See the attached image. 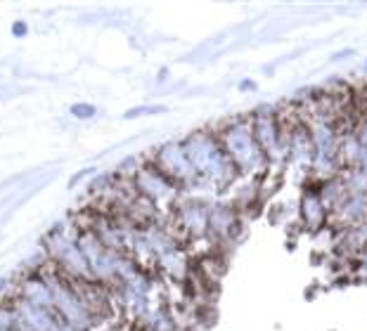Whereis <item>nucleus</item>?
Segmentation results:
<instances>
[{
  "mask_svg": "<svg viewBox=\"0 0 367 331\" xmlns=\"http://www.w3.org/2000/svg\"><path fill=\"white\" fill-rule=\"evenodd\" d=\"M166 107L161 104H145V107H135V109H128L123 114V118H138V116H157V114H164Z\"/></svg>",
  "mask_w": 367,
  "mask_h": 331,
  "instance_id": "4",
  "label": "nucleus"
},
{
  "mask_svg": "<svg viewBox=\"0 0 367 331\" xmlns=\"http://www.w3.org/2000/svg\"><path fill=\"white\" fill-rule=\"evenodd\" d=\"M133 184H135L138 194L149 199L152 203H161V201H166V199H173L175 187H178V184L173 182L168 175H164L154 164L140 166V170H138L135 178H133Z\"/></svg>",
  "mask_w": 367,
  "mask_h": 331,
  "instance_id": "1",
  "label": "nucleus"
},
{
  "mask_svg": "<svg viewBox=\"0 0 367 331\" xmlns=\"http://www.w3.org/2000/svg\"><path fill=\"white\" fill-rule=\"evenodd\" d=\"M69 114L73 118H78V121H88V118H92L97 114V107L90 104V102H76V104L69 107Z\"/></svg>",
  "mask_w": 367,
  "mask_h": 331,
  "instance_id": "3",
  "label": "nucleus"
},
{
  "mask_svg": "<svg viewBox=\"0 0 367 331\" xmlns=\"http://www.w3.org/2000/svg\"><path fill=\"white\" fill-rule=\"evenodd\" d=\"M10 33L15 38H24L26 33H29V24L24 21V19H17V21H12V26H10Z\"/></svg>",
  "mask_w": 367,
  "mask_h": 331,
  "instance_id": "5",
  "label": "nucleus"
},
{
  "mask_svg": "<svg viewBox=\"0 0 367 331\" xmlns=\"http://www.w3.org/2000/svg\"><path fill=\"white\" fill-rule=\"evenodd\" d=\"M7 289H10V279H7V277H0V298L7 296Z\"/></svg>",
  "mask_w": 367,
  "mask_h": 331,
  "instance_id": "7",
  "label": "nucleus"
},
{
  "mask_svg": "<svg viewBox=\"0 0 367 331\" xmlns=\"http://www.w3.org/2000/svg\"><path fill=\"white\" fill-rule=\"evenodd\" d=\"M164 175H168L175 184L190 182L197 178L194 168L190 164L187 154L183 149V142H171V145H164V147L157 151V161H152Z\"/></svg>",
  "mask_w": 367,
  "mask_h": 331,
  "instance_id": "2",
  "label": "nucleus"
},
{
  "mask_svg": "<svg viewBox=\"0 0 367 331\" xmlns=\"http://www.w3.org/2000/svg\"><path fill=\"white\" fill-rule=\"evenodd\" d=\"M92 173H95V168H83V170H78V173L73 175L71 180H69V187L73 189V187L81 182V180H86V178H88V175H92Z\"/></svg>",
  "mask_w": 367,
  "mask_h": 331,
  "instance_id": "6",
  "label": "nucleus"
}]
</instances>
